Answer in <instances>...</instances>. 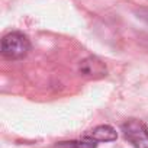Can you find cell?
I'll list each match as a JSON object with an SVG mask.
<instances>
[{"label":"cell","instance_id":"cell-1","mask_svg":"<svg viewBox=\"0 0 148 148\" xmlns=\"http://www.w3.org/2000/svg\"><path fill=\"white\" fill-rule=\"evenodd\" d=\"M31 51V41L22 32H10L2 39V54L8 60H22Z\"/></svg>","mask_w":148,"mask_h":148},{"label":"cell","instance_id":"cell-2","mask_svg":"<svg viewBox=\"0 0 148 148\" xmlns=\"http://www.w3.org/2000/svg\"><path fill=\"white\" fill-rule=\"evenodd\" d=\"M122 134L134 148H148V128L145 123L129 119L122 125Z\"/></svg>","mask_w":148,"mask_h":148},{"label":"cell","instance_id":"cell-3","mask_svg":"<svg viewBox=\"0 0 148 148\" xmlns=\"http://www.w3.org/2000/svg\"><path fill=\"white\" fill-rule=\"evenodd\" d=\"M79 71H80L82 76H84V77L100 79V77L106 76L108 68H106V64L100 58H97L95 55H90V57H86L84 60L80 61Z\"/></svg>","mask_w":148,"mask_h":148},{"label":"cell","instance_id":"cell-4","mask_svg":"<svg viewBox=\"0 0 148 148\" xmlns=\"http://www.w3.org/2000/svg\"><path fill=\"white\" fill-rule=\"evenodd\" d=\"M84 136H87L96 142H110L118 138V132L110 125H99V126L93 128L90 132H87Z\"/></svg>","mask_w":148,"mask_h":148},{"label":"cell","instance_id":"cell-5","mask_svg":"<svg viewBox=\"0 0 148 148\" xmlns=\"http://www.w3.org/2000/svg\"><path fill=\"white\" fill-rule=\"evenodd\" d=\"M96 141L83 136V139L80 141H68V142H60L57 147L60 148H96Z\"/></svg>","mask_w":148,"mask_h":148},{"label":"cell","instance_id":"cell-6","mask_svg":"<svg viewBox=\"0 0 148 148\" xmlns=\"http://www.w3.org/2000/svg\"><path fill=\"white\" fill-rule=\"evenodd\" d=\"M136 15H138V18L141 21H144L145 23H148V9H139L136 12Z\"/></svg>","mask_w":148,"mask_h":148}]
</instances>
